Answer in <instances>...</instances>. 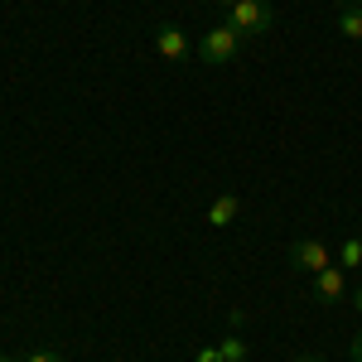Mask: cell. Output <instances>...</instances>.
I'll use <instances>...</instances> for the list:
<instances>
[{
  "label": "cell",
  "instance_id": "obj_1",
  "mask_svg": "<svg viewBox=\"0 0 362 362\" xmlns=\"http://www.w3.org/2000/svg\"><path fill=\"white\" fill-rule=\"evenodd\" d=\"M237 49H242V34L227 25H213V29H203V39H198V58L208 63V68H223V63H232L237 58Z\"/></svg>",
  "mask_w": 362,
  "mask_h": 362
},
{
  "label": "cell",
  "instance_id": "obj_2",
  "mask_svg": "<svg viewBox=\"0 0 362 362\" xmlns=\"http://www.w3.org/2000/svg\"><path fill=\"white\" fill-rule=\"evenodd\" d=\"M227 25L237 34H266L276 25V10H271V0H242V5L227 10Z\"/></svg>",
  "mask_w": 362,
  "mask_h": 362
},
{
  "label": "cell",
  "instance_id": "obj_3",
  "mask_svg": "<svg viewBox=\"0 0 362 362\" xmlns=\"http://www.w3.org/2000/svg\"><path fill=\"white\" fill-rule=\"evenodd\" d=\"M290 266H295V271H309V276H319V271L334 266V251L324 247V242H314V237H300V242L290 247Z\"/></svg>",
  "mask_w": 362,
  "mask_h": 362
},
{
  "label": "cell",
  "instance_id": "obj_4",
  "mask_svg": "<svg viewBox=\"0 0 362 362\" xmlns=\"http://www.w3.org/2000/svg\"><path fill=\"white\" fill-rule=\"evenodd\" d=\"M155 54L169 58V63H184V58L194 54V44H189V34L179 25H160L155 29Z\"/></svg>",
  "mask_w": 362,
  "mask_h": 362
},
{
  "label": "cell",
  "instance_id": "obj_5",
  "mask_svg": "<svg viewBox=\"0 0 362 362\" xmlns=\"http://www.w3.org/2000/svg\"><path fill=\"white\" fill-rule=\"evenodd\" d=\"M343 295H348L343 266H329V271H319V276H314V300H319V305H334V300H343Z\"/></svg>",
  "mask_w": 362,
  "mask_h": 362
},
{
  "label": "cell",
  "instance_id": "obj_6",
  "mask_svg": "<svg viewBox=\"0 0 362 362\" xmlns=\"http://www.w3.org/2000/svg\"><path fill=\"white\" fill-rule=\"evenodd\" d=\"M237 213H242V198H237V194H223V198H213L208 223H213V227H232V223H237Z\"/></svg>",
  "mask_w": 362,
  "mask_h": 362
},
{
  "label": "cell",
  "instance_id": "obj_7",
  "mask_svg": "<svg viewBox=\"0 0 362 362\" xmlns=\"http://www.w3.org/2000/svg\"><path fill=\"white\" fill-rule=\"evenodd\" d=\"M338 34L343 39H362V5H343L338 10Z\"/></svg>",
  "mask_w": 362,
  "mask_h": 362
},
{
  "label": "cell",
  "instance_id": "obj_8",
  "mask_svg": "<svg viewBox=\"0 0 362 362\" xmlns=\"http://www.w3.org/2000/svg\"><path fill=\"white\" fill-rule=\"evenodd\" d=\"M218 358L223 362H247V338H223V343H218Z\"/></svg>",
  "mask_w": 362,
  "mask_h": 362
},
{
  "label": "cell",
  "instance_id": "obj_9",
  "mask_svg": "<svg viewBox=\"0 0 362 362\" xmlns=\"http://www.w3.org/2000/svg\"><path fill=\"white\" fill-rule=\"evenodd\" d=\"M338 266H362V237H348L338 247Z\"/></svg>",
  "mask_w": 362,
  "mask_h": 362
},
{
  "label": "cell",
  "instance_id": "obj_10",
  "mask_svg": "<svg viewBox=\"0 0 362 362\" xmlns=\"http://www.w3.org/2000/svg\"><path fill=\"white\" fill-rule=\"evenodd\" d=\"M25 362H63V358H58L54 348H34V353H29V358H25Z\"/></svg>",
  "mask_w": 362,
  "mask_h": 362
},
{
  "label": "cell",
  "instance_id": "obj_11",
  "mask_svg": "<svg viewBox=\"0 0 362 362\" xmlns=\"http://www.w3.org/2000/svg\"><path fill=\"white\" fill-rule=\"evenodd\" d=\"M198 362H223V358H218V348H198Z\"/></svg>",
  "mask_w": 362,
  "mask_h": 362
},
{
  "label": "cell",
  "instance_id": "obj_12",
  "mask_svg": "<svg viewBox=\"0 0 362 362\" xmlns=\"http://www.w3.org/2000/svg\"><path fill=\"white\" fill-rule=\"evenodd\" d=\"M348 358H353V362H362V334L353 338V348H348Z\"/></svg>",
  "mask_w": 362,
  "mask_h": 362
},
{
  "label": "cell",
  "instance_id": "obj_13",
  "mask_svg": "<svg viewBox=\"0 0 362 362\" xmlns=\"http://www.w3.org/2000/svg\"><path fill=\"white\" fill-rule=\"evenodd\" d=\"M295 362H324V358H319V353H300Z\"/></svg>",
  "mask_w": 362,
  "mask_h": 362
},
{
  "label": "cell",
  "instance_id": "obj_14",
  "mask_svg": "<svg viewBox=\"0 0 362 362\" xmlns=\"http://www.w3.org/2000/svg\"><path fill=\"white\" fill-rule=\"evenodd\" d=\"M353 305H358V314H362V285H358V290H353Z\"/></svg>",
  "mask_w": 362,
  "mask_h": 362
},
{
  "label": "cell",
  "instance_id": "obj_15",
  "mask_svg": "<svg viewBox=\"0 0 362 362\" xmlns=\"http://www.w3.org/2000/svg\"><path fill=\"white\" fill-rule=\"evenodd\" d=\"M223 5H227V10H232V5H242V0H223Z\"/></svg>",
  "mask_w": 362,
  "mask_h": 362
},
{
  "label": "cell",
  "instance_id": "obj_16",
  "mask_svg": "<svg viewBox=\"0 0 362 362\" xmlns=\"http://www.w3.org/2000/svg\"><path fill=\"white\" fill-rule=\"evenodd\" d=\"M343 5H362V0H343Z\"/></svg>",
  "mask_w": 362,
  "mask_h": 362
},
{
  "label": "cell",
  "instance_id": "obj_17",
  "mask_svg": "<svg viewBox=\"0 0 362 362\" xmlns=\"http://www.w3.org/2000/svg\"><path fill=\"white\" fill-rule=\"evenodd\" d=\"M194 5H208V0H194Z\"/></svg>",
  "mask_w": 362,
  "mask_h": 362
},
{
  "label": "cell",
  "instance_id": "obj_18",
  "mask_svg": "<svg viewBox=\"0 0 362 362\" xmlns=\"http://www.w3.org/2000/svg\"><path fill=\"white\" fill-rule=\"evenodd\" d=\"M0 362H10V358H0Z\"/></svg>",
  "mask_w": 362,
  "mask_h": 362
}]
</instances>
